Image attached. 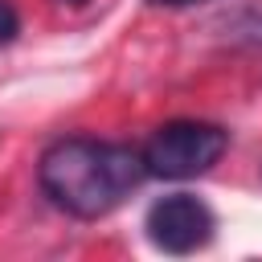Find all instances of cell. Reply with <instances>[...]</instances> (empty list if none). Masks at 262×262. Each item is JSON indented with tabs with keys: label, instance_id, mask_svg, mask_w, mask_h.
<instances>
[{
	"label": "cell",
	"instance_id": "cell-1",
	"mask_svg": "<svg viewBox=\"0 0 262 262\" xmlns=\"http://www.w3.org/2000/svg\"><path fill=\"white\" fill-rule=\"evenodd\" d=\"M143 180H147L143 151H135L127 143L90 139V135L57 139L37 160L41 192L49 196L53 209H61L78 221H98V217L115 213Z\"/></svg>",
	"mask_w": 262,
	"mask_h": 262
},
{
	"label": "cell",
	"instance_id": "cell-2",
	"mask_svg": "<svg viewBox=\"0 0 262 262\" xmlns=\"http://www.w3.org/2000/svg\"><path fill=\"white\" fill-rule=\"evenodd\" d=\"M229 147V131L217 123H201V119H172L164 127H156V135L139 147L143 151V168L147 176L160 180H192L201 172H209Z\"/></svg>",
	"mask_w": 262,
	"mask_h": 262
},
{
	"label": "cell",
	"instance_id": "cell-3",
	"mask_svg": "<svg viewBox=\"0 0 262 262\" xmlns=\"http://www.w3.org/2000/svg\"><path fill=\"white\" fill-rule=\"evenodd\" d=\"M143 229H147V242L156 250L180 258V254H196L213 242L217 217L196 192H168V196L147 205Z\"/></svg>",
	"mask_w": 262,
	"mask_h": 262
},
{
	"label": "cell",
	"instance_id": "cell-4",
	"mask_svg": "<svg viewBox=\"0 0 262 262\" xmlns=\"http://www.w3.org/2000/svg\"><path fill=\"white\" fill-rule=\"evenodd\" d=\"M16 33H20V16H16V8H12L8 0H0V49L12 45Z\"/></svg>",
	"mask_w": 262,
	"mask_h": 262
},
{
	"label": "cell",
	"instance_id": "cell-5",
	"mask_svg": "<svg viewBox=\"0 0 262 262\" xmlns=\"http://www.w3.org/2000/svg\"><path fill=\"white\" fill-rule=\"evenodd\" d=\"M151 8H192V4H209V0H147Z\"/></svg>",
	"mask_w": 262,
	"mask_h": 262
},
{
	"label": "cell",
	"instance_id": "cell-6",
	"mask_svg": "<svg viewBox=\"0 0 262 262\" xmlns=\"http://www.w3.org/2000/svg\"><path fill=\"white\" fill-rule=\"evenodd\" d=\"M66 4H86V0H66Z\"/></svg>",
	"mask_w": 262,
	"mask_h": 262
}]
</instances>
